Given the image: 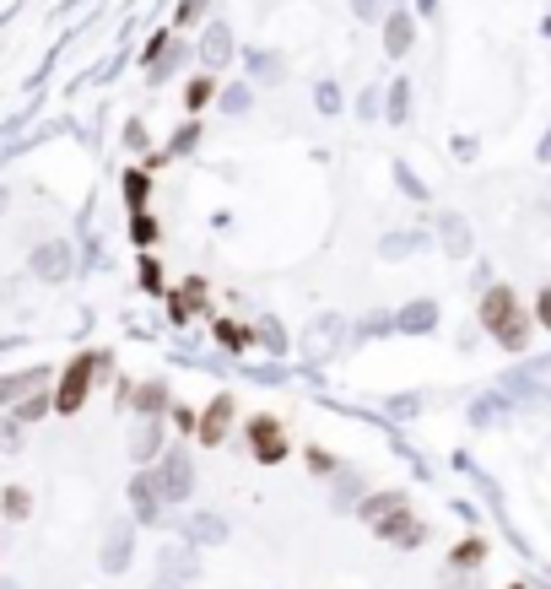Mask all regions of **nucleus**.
<instances>
[{"instance_id":"nucleus-1","label":"nucleus","mask_w":551,"mask_h":589,"mask_svg":"<svg viewBox=\"0 0 551 589\" xmlns=\"http://www.w3.org/2000/svg\"><path fill=\"white\" fill-rule=\"evenodd\" d=\"M146 487L157 492V503H179L184 492L195 487V471H190V454H163V460H157V471L146 476Z\"/></svg>"},{"instance_id":"nucleus-2","label":"nucleus","mask_w":551,"mask_h":589,"mask_svg":"<svg viewBox=\"0 0 551 589\" xmlns=\"http://www.w3.org/2000/svg\"><path fill=\"white\" fill-rule=\"evenodd\" d=\"M487 325L503 336V346L524 341V319L514 314V298H508V292H492V298H487Z\"/></svg>"},{"instance_id":"nucleus-3","label":"nucleus","mask_w":551,"mask_h":589,"mask_svg":"<svg viewBox=\"0 0 551 589\" xmlns=\"http://www.w3.org/2000/svg\"><path fill=\"white\" fill-rule=\"evenodd\" d=\"M33 271L44 281H65V276H71V249H65V244H44L33 254Z\"/></svg>"},{"instance_id":"nucleus-4","label":"nucleus","mask_w":551,"mask_h":589,"mask_svg":"<svg viewBox=\"0 0 551 589\" xmlns=\"http://www.w3.org/2000/svg\"><path fill=\"white\" fill-rule=\"evenodd\" d=\"M157 579H163V584L195 579V552H190V546H173V552H163V568H157Z\"/></svg>"},{"instance_id":"nucleus-5","label":"nucleus","mask_w":551,"mask_h":589,"mask_svg":"<svg viewBox=\"0 0 551 589\" xmlns=\"http://www.w3.org/2000/svg\"><path fill=\"white\" fill-rule=\"evenodd\" d=\"M130 562V525H114L103 541V568H125Z\"/></svg>"},{"instance_id":"nucleus-6","label":"nucleus","mask_w":551,"mask_h":589,"mask_svg":"<svg viewBox=\"0 0 551 589\" xmlns=\"http://www.w3.org/2000/svg\"><path fill=\"white\" fill-rule=\"evenodd\" d=\"M227 38H233L227 28H211V33H206V44H200V60H206L211 71H217V65H222L227 55H233V44H227Z\"/></svg>"},{"instance_id":"nucleus-7","label":"nucleus","mask_w":551,"mask_h":589,"mask_svg":"<svg viewBox=\"0 0 551 589\" xmlns=\"http://www.w3.org/2000/svg\"><path fill=\"white\" fill-rule=\"evenodd\" d=\"M130 498H136V514H141V519H163V503H157V492L146 487V476L130 487Z\"/></svg>"},{"instance_id":"nucleus-8","label":"nucleus","mask_w":551,"mask_h":589,"mask_svg":"<svg viewBox=\"0 0 551 589\" xmlns=\"http://www.w3.org/2000/svg\"><path fill=\"white\" fill-rule=\"evenodd\" d=\"M389 49H395V55L411 49V17H389Z\"/></svg>"},{"instance_id":"nucleus-9","label":"nucleus","mask_w":551,"mask_h":589,"mask_svg":"<svg viewBox=\"0 0 551 589\" xmlns=\"http://www.w3.org/2000/svg\"><path fill=\"white\" fill-rule=\"evenodd\" d=\"M254 438H260V454L271 460V454H281V438H276V422H254Z\"/></svg>"},{"instance_id":"nucleus-10","label":"nucleus","mask_w":551,"mask_h":589,"mask_svg":"<svg viewBox=\"0 0 551 589\" xmlns=\"http://www.w3.org/2000/svg\"><path fill=\"white\" fill-rule=\"evenodd\" d=\"M222 519H190V535H195V541H222Z\"/></svg>"},{"instance_id":"nucleus-11","label":"nucleus","mask_w":551,"mask_h":589,"mask_svg":"<svg viewBox=\"0 0 551 589\" xmlns=\"http://www.w3.org/2000/svg\"><path fill=\"white\" fill-rule=\"evenodd\" d=\"M481 562V541H460L454 546V568H476Z\"/></svg>"},{"instance_id":"nucleus-12","label":"nucleus","mask_w":551,"mask_h":589,"mask_svg":"<svg viewBox=\"0 0 551 589\" xmlns=\"http://www.w3.org/2000/svg\"><path fill=\"white\" fill-rule=\"evenodd\" d=\"M152 449H157V422H146L136 433V454H152Z\"/></svg>"},{"instance_id":"nucleus-13","label":"nucleus","mask_w":551,"mask_h":589,"mask_svg":"<svg viewBox=\"0 0 551 589\" xmlns=\"http://www.w3.org/2000/svg\"><path fill=\"white\" fill-rule=\"evenodd\" d=\"M406 325H411V330H427V325H433V303H422V309H411V314H406Z\"/></svg>"},{"instance_id":"nucleus-14","label":"nucleus","mask_w":551,"mask_h":589,"mask_svg":"<svg viewBox=\"0 0 551 589\" xmlns=\"http://www.w3.org/2000/svg\"><path fill=\"white\" fill-rule=\"evenodd\" d=\"M443 233H449V249H465L470 244V233H465L460 222H443Z\"/></svg>"},{"instance_id":"nucleus-15","label":"nucleus","mask_w":551,"mask_h":589,"mask_svg":"<svg viewBox=\"0 0 551 589\" xmlns=\"http://www.w3.org/2000/svg\"><path fill=\"white\" fill-rule=\"evenodd\" d=\"M254 71H260V76H281V60L276 55H254Z\"/></svg>"},{"instance_id":"nucleus-16","label":"nucleus","mask_w":551,"mask_h":589,"mask_svg":"<svg viewBox=\"0 0 551 589\" xmlns=\"http://www.w3.org/2000/svg\"><path fill=\"white\" fill-rule=\"evenodd\" d=\"M357 6V17H379V0H352Z\"/></svg>"},{"instance_id":"nucleus-17","label":"nucleus","mask_w":551,"mask_h":589,"mask_svg":"<svg viewBox=\"0 0 551 589\" xmlns=\"http://www.w3.org/2000/svg\"><path fill=\"white\" fill-rule=\"evenodd\" d=\"M0 206H6V195H0Z\"/></svg>"}]
</instances>
